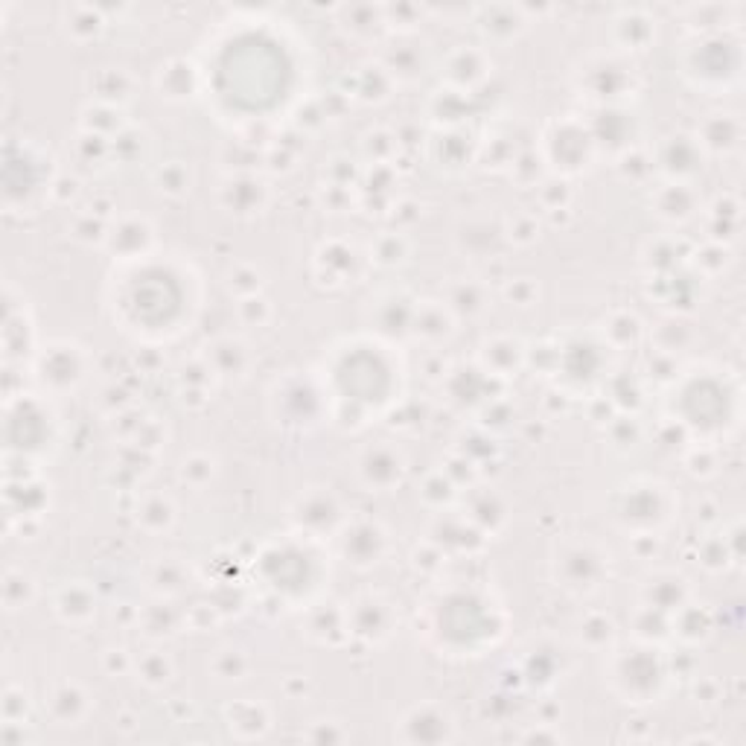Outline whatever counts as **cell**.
I'll list each match as a JSON object with an SVG mask.
<instances>
[{
	"label": "cell",
	"mask_w": 746,
	"mask_h": 746,
	"mask_svg": "<svg viewBox=\"0 0 746 746\" xmlns=\"http://www.w3.org/2000/svg\"><path fill=\"white\" fill-rule=\"evenodd\" d=\"M73 356H77V347H50L38 362V377L53 388L73 385L82 377L79 368L73 365Z\"/></svg>",
	"instance_id": "obj_1"
},
{
	"label": "cell",
	"mask_w": 746,
	"mask_h": 746,
	"mask_svg": "<svg viewBox=\"0 0 746 746\" xmlns=\"http://www.w3.org/2000/svg\"><path fill=\"white\" fill-rule=\"evenodd\" d=\"M36 598V584L33 577L24 575L21 569H9L4 575V604L9 613H18V609L29 606Z\"/></svg>",
	"instance_id": "obj_2"
},
{
	"label": "cell",
	"mask_w": 746,
	"mask_h": 746,
	"mask_svg": "<svg viewBox=\"0 0 746 746\" xmlns=\"http://www.w3.org/2000/svg\"><path fill=\"white\" fill-rule=\"evenodd\" d=\"M365 461H368V464H377V470H362V472H365V479H368L370 484H377V487L394 484V482L399 479V472H402L399 458H397L391 450H370V452L365 455Z\"/></svg>",
	"instance_id": "obj_3"
},
{
	"label": "cell",
	"mask_w": 746,
	"mask_h": 746,
	"mask_svg": "<svg viewBox=\"0 0 746 746\" xmlns=\"http://www.w3.org/2000/svg\"><path fill=\"white\" fill-rule=\"evenodd\" d=\"M56 613L65 621H82L91 616V598L82 586H65L56 598Z\"/></svg>",
	"instance_id": "obj_4"
},
{
	"label": "cell",
	"mask_w": 746,
	"mask_h": 746,
	"mask_svg": "<svg viewBox=\"0 0 746 746\" xmlns=\"http://www.w3.org/2000/svg\"><path fill=\"white\" fill-rule=\"evenodd\" d=\"M379 545H382V534L377 528H359V531H353V536H347V557H356L359 554V548L362 551V565H370V563H377L379 557Z\"/></svg>",
	"instance_id": "obj_5"
},
{
	"label": "cell",
	"mask_w": 746,
	"mask_h": 746,
	"mask_svg": "<svg viewBox=\"0 0 746 746\" xmlns=\"http://www.w3.org/2000/svg\"><path fill=\"white\" fill-rule=\"evenodd\" d=\"M26 711V694L18 685H9L4 691V723H24Z\"/></svg>",
	"instance_id": "obj_6"
}]
</instances>
